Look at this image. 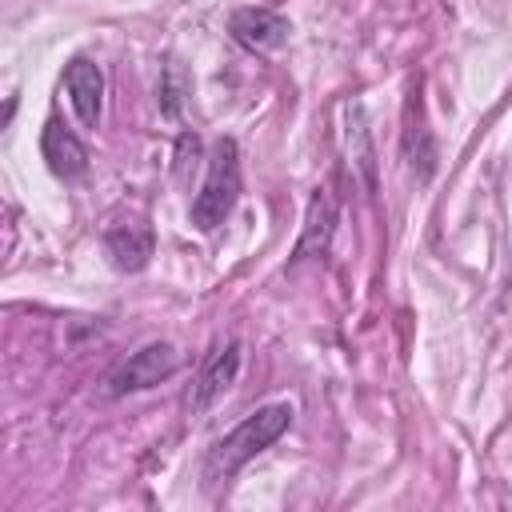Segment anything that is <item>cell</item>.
<instances>
[{"instance_id":"6da1fadb","label":"cell","mask_w":512,"mask_h":512,"mask_svg":"<svg viewBox=\"0 0 512 512\" xmlns=\"http://www.w3.org/2000/svg\"><path fill=\"white\" fill-rule=\"evenodd\" d=\"M288 428H292V404H288V400H276V404L256 408L252 416H244L232 432H224V436L208 448L204 480H208V484H228L252 456H260L264 448H272Z\"/></svg>"},{"instance_id":"7a4b0ae2","label":"cell","mask_w":512,"mask_h":512,"mask_svg":"<svg viewBox=\"0 0 512 512\" xmlns=\"http://www.w3.org/2000/svg\"><path fill=\"white\" fill-rule=\"evenodd\" d=\"M240 200V148L232 136H220L208 156V176L192 200V224L200 232H216Z\"/></svg>"},{"instance_id":"3957f363","label":"cell","mask_w":512,"mask_h":512,"mask_svg":"<svg viewBox=\"0 0 512 512\" xmlns=\"http://www.w3.org/2000/svg\"><path fill=\"white\" fill-rule=\"evenodd\" d=\"M180 368V352L168 344V340H152L144 348H136L112 376H108V392L112 396H124V392H144L160 380H168L172 372Z\"/></svg>"},{"instance_id":"277c9868","label":"cell","mask_w":512,"mask_h":512,"mask_svg":"<svg viewBox=\"0 0 512 512\" xmlns=\"http://www.w3.org/2000/svg\"><path fill=\"white\" fill-rule=\"evenodd\" d=\"M236 372H240V340H224V344H216V348L208 352V360H204L196 384H192V396H188L192 412L212 408V404L236 384Z\"/></svg>"},{"instance_id":"5b68a950","label":"cell","mask_w":512,"mask_h":512,"mask_svg":"<svg viewBox=\"0 0 512 512\" xmlns=\"http://www.w3.org/2000/svg\"><path fill=\"white\" fill-rule=\"evenodd\" d=\"M228 32L248 52H272V48H280L288 40L292 24L272 8H236L228 16Z\"/></svg>"},{"instance_id":"8992f818","label":"cell","mask_w":512,"mask_h":512,"mask_svg":"<svg viewBox=\"0 0 512 512\" xmlns=\"http://www.w3.org/2000/svg\"><path fill=\"white\" fill-rule=\"evenodd\" d=\"M64 88L72 100V112L84 128L100 124V108H104V72L88 60V56H72L64 68Z\"/></svg>"},{"instance_id":"52a82bcc","label":"cell","mask_w":512,"mask_h":512,"mask_svg":"<svg viewBox=\"0 0 512 512\" xmlns=\"http://www.w3.org/2000/svg\"><path fill=\"white\" fill-rule=\"evenodd\" d=\"M152 244L156 240H152V228L144 220H120V224H112L104 232V248H108L112 264L120 272H140L148 264V256H152Z\"/></svg>"},{"instance_id":"ba28073f","label":"cell","mask_w":512,"mask_h":512,"mask_svg":"<svg viewBox=\"0 0 512 512\" xmlns=\"http://www.w3.org/2000/svg\"><path fill=\"white\" fill-rule=\"evenodd\" d=\"M332 228H336V196H332L328 188H316V196L308 200L304 232H300V244H296L292 260L324 256V252H328V240H332Z\"/></svg>"},{"instance_id":"9c48e42d","label":"cell","mask_w":512,"mask_h":512,"mask_svg":"<svg viewBox=\"0 0 512 512\" xmlns=\"http://www.w3.org/2000/svg\"><path fill=\"white\" fill-rule=\"evenodd\" d=\"M40 152H44L48 168H52L60 180H76V176L88 168V152H84V144H80L60 120H48V124H44Z\"/></svg>"}]
</instances>
